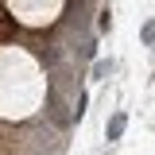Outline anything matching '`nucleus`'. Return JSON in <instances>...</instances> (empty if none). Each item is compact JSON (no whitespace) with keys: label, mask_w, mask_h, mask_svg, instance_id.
<instances>
[{"label":"nucleus","mask_w":155,"mask_h":155,"mask_svg":"<svg viewBox=\"0 0 155 155\" xmlns=\"http://www.w3.org/2000/svg\"><path fill=\"white\" fill-rule=\"evenodd\" d=\"M124 124H128V116H124V113H116L113 120H109V140H116V136L124 132Z\"/></svg>","instance_id":"nucleus-2"},{"label":"nucleus","mask_w":155,"mask_h":155,"mask_svg":"<svg viewBox=\"0 0 155 155\" xmlns=\"http://www.w3.org/2000/svg\"><path fill=\"white\" fill-rule=\"evenodd\" d=\"M47 116L54 120L58 128L66 124V109H62V93H58V85H51V93H47Z\"/></svg>","instance_id":"nucleus-1"},{"label":"nucleus","mask_w":155,"mask_h":155,"mask_svg":"<svg viewBox=\"0 0 155 155\" xmlns=\"http://www.w3.org/2000/svg\"><path fill=\"white\" fill-rule=\"evenodd\" d=\"M143 39H147V43H155V23H147V27H143Z\"/></svg>","instance_id":"nucleus-3"}]
</instances>
